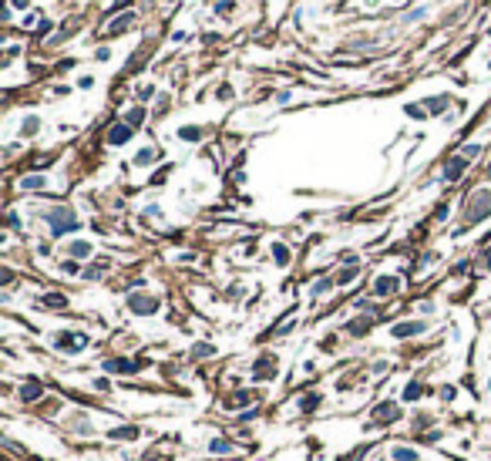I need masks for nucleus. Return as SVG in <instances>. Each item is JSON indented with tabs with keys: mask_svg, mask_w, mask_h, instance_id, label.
<instances>
[{
	"mask_svg": "<svg viewBox=\"0 0 491 461\" xmlns=\"http://www.w3.org/2000/svg\"><path fill=\"white\" fill-rule=\"evenodd\" d=\"M71 249H74V252H78V256H88V246H84V243H74V246H71Z\"/></svg>",
	"mask_w": 491,
	"mask_h": 461,
	"instance_id": "nucleus-1",
	"label": "nucleus"
}]
</instances>
